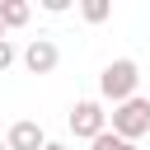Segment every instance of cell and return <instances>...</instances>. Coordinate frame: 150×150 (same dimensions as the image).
Returning a JSON list of instances; mask_svg holds the SVG:
<instances>
[{
  "instance_id": "obj_1",
  "label": "cell",
  "mask_w": 150,
  "mask_h": 150,
  "mask_svg": "<svg viewBox=\"0 0 150 150\" xmlns=\"http://www.w3.org/2000/svg\"><path fill=\"white\" fill-rule=\"evenodd\" d=\"M136 84H141V66H136L131 56L108 61V66H103V75H98V94H103V98H112V108H117V103H127V98H136Z\"/></svg>"
},
{
  "instance_id": "obj_2",
  "label": "cell",
  "mask_w": 150,
  "mask_h": 150,
  "mask_svg": "<svg viewBox=\"0 0 150 150\" xmlns=\"http://www.w3.org/2000/svg\"><path fill=\"white\" fill-rule=\"evenodd\" d=\"M108 122H112V131L122 136V141H141V136H150V98H127V103H117L112 112H108Z\"/></svg>"
},
{
  "instance_id": "obj_3",
  "label": "cell",
  "mask_w": 150,
  "mask_h": 150,
  "mask_svg": "<svg viewBox=\"0 0 150 150\" xmlns=\"http://www.w3.org/2000/svg\"><path fill=\"white\" fill-rule=\"evenodd\" d=\"M70 131L80 136V141H98L103 131H108V112H103V103H94V98H80L75 108H70Z\"/></svg>"
},
{
  "instance_id": "obj_4",
  "label": "cell",
  "mask_w": 150,
  "mask_h": 150,
  "mask_svg": "<svg viewBox=\"0 0 150 150\" xmlns=\"http://www.w3.org/2000/svg\"><path fill=\"white\" fill-rule=\"evenodd\" d=\"M23 66H28L33 75H52V70L61 66V47H56L52 38H33V42L23 47Z\"/></svg>"
},
{
  "instance_id": "obj_5",
  "label": "cell",
  "mask_w": 150,
  "mask_h": 150,
  "mask_svg": "<svg viewBox=\"0 0 150 150\" xmlns=\"http://www.w3.org/2000/svg\"><path fill=\"white\" fill-rule=\"evenodd\" d=\"M5 145H9V150H47V136H42V127H38V122L19 117V122L5 131Z\"/></svg>"
},
{
  "instance_id": "obj_6",
  "label": "cell",
  "mask_w": 150,
  "mask_h": 150,
  "mask_svg": "<svg viewBox=\"0 0 150 150\" xmlns=\"http://www.w3.org/2000/svg\"><path fill=\"white\" fill-rule=\"evenodd\" d=\"M28 14H33V9H28L23 0H0V19H5V28H23Z\"/></svg>"
},
{
  "instance_id": "obj_7",
  "label": "cell",
  "mask_w": 150,
  "mask_h": 150,
  "mask_svg": "<svg viewBox=\"0 0 150 150\" xmlns=\"http://www.w3.org/2000/svg\"><path fill=\"white\" fill-rule=\"evenodd\" d=\"M89 150H136V141H122V136H117V131L108 127V131H103V136H98V141H94Z\"/></svg>"
},
{
  "instance_id": "obj_8",
  "label": "cell",
  "mask_w": 150,
  "mask_h": 150,
  "mask_svg": "<svg viewBox=\"0 0 150 150\" xmlns=\"http://www.w3.org/2000/svg\"><path fill=\"white\" fill-rule=\"evenodd\" d=\"M80 14H84L89 23H103V19L112 14V5H108V0H84V5H80Z\"/></svg>"
},
{
  "instance_id": "obj_9",
  "label": "cell",
  "mask_w": 150,
  "mask_h": 150,
  "mask_svg": "<svg viewBox=\"0 0 150 150\" xmlns=\"http://www.w3.org/2000/svg\"><path fill=\"white\" fill-rule=\"evenodd\" d=\"M14 56H19V52H14V42H9V38H0V70H9V66H14Z\"/></svg>"
},
{
  "instance_id": "obj_10",
  "label": "cell",
  "mask_w": 150,
  "mask_h": 150,
  "mask_svg": "<svg viewBox=\"0 0 150 150\" xmlns=\"http://www.w3.org/2000/svg\"><path fill=\"white\" fill-rule=\"evenodd\" d=\"M47 150H66V145H56V141H47Z\"/></svg>"
},
{
  "instance_id": "obj_11",
  "label": "cell",
  "mask_w": 150,
  "mask_h": 150,
  "mask_svg": "<svg viewBox=\"0 0 150 150\" xmlns=\"http://www.w3.org/2000/svg\"><path fill=\"white\" fill-rule=\"evenodd\" d=\"M0 38H5V19H0Z\"/></svg>"
},
{
  "instance_id": "obj_12",
  "label": "cell",
  "mask_w": 150,
  "mask_h": 150,
  "mask_svg": "<svg viewBox=\"0 0 150 150\" xmlns=\"http://www.w3.org/2000/svg\"><path fill=\"white\" fill-rule=\"evenodd\" d=\"M0 150H9V145H5V141H0Z\"/></svg>"
}]
</instances>
